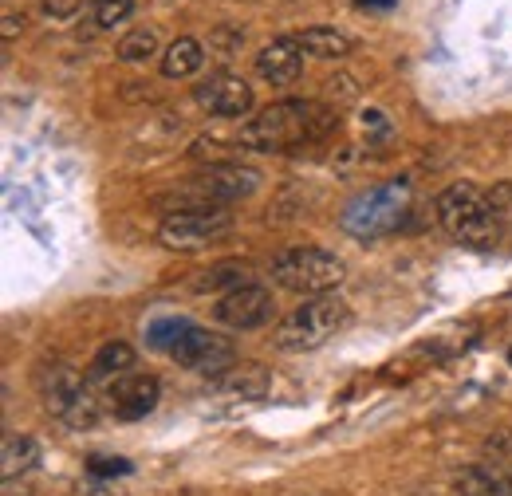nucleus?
Instances as JSON below:
<instances>
[{"mask_svg": "<svg viewBox=\"0 0 512 496\" xmlns=\"http://www.w3.org/2000/svg\"><path fill=\"white\" fill-rule=\"evenodd\" d=\"M40 465V445L28 434H4L0 441V473L4 481H16Z\"/></svg>", "mask_w": 512, "mask_h": 496, "instance_id": "nucleus-16", "label": "nucleus"}, {"mask_svg": "<svg viewBox=\"0 0 512 496\" xmlns=\"http://www.w3.org/2000/svg\"><path fill=\"white\" fill-rule=\"evenodd\" d=\"M221 394L229 398H241V402H253V398H264L268 394V371L260 363H233L229 371L217 378Z\"/></svg>", "mask_w": 512, "mask_h": 496, "instance_id": "nucleus-14", "label": "nucleus"}, {"mask_svg": "<svg viewBox=\"0 0 512 496\" xmlns=\"http://www.w3.org/2000/svg\"><path fill=\"white\" fill-rule=\"evenodd\" d=\"M256 75L272 87H288L304 75V48L296 44V36H280L272 44H264L256 52Z\"/></svg>", "mask_w": 512, "mask_h": 496, "instance_id": "nucleus-13", "label": "nucleus"}, {"mask_svg": "<svg viewBox=\"0 0 512 496\" xmlns=\"http://www.w3.org/2000/svg\"><path fill=\"white\" fill-rule=\"evenodd\" d=\"M343 323H347V304L335 292L331 296H312V300H304L300 308H292L276 323L272 343L284 355H304V351L323 347Z\"/></svg>", "mask_w": 512, "mask_h": 496, "instance_id": "nucleus-5", "label": "nucleus"}, {"mask_svg": "<svg viewBox=\"0 0 512 496\" xmlns=\"http://www.w3.org/2000/svg\"><path fill=\"white\" fill-rule=\"evenodd\" d=\"M335 126V115L312 103V99H280L264 111H256L249 123L241 126L237 142L241 150L256 154H288L296 146H312Z\"/></svg>", "mask_w": 512, "mask_h": 496, "instance_id": "nucleus-1", "label": "nucleus"}, {"mask_svg": "<svg viewBox=\"0 0 512 496\" xmlns=\"http://www.w3.org/2000/svg\"><path fill=\"white\" fill-rule=\"evenodd\" d=\"M249 272H253V268H249L245 260H221V264H213V268L205 272V280L197 284V292H217V288H229V292H233V288H241V284H253Z\"/></svg>", "mask_w": 512, "mask_h": 496, "instance_id": "nucleus-20", "label": "nucleus"}, {"mask_svg": "<svg viewBox=\"0 0 512 496\" xmlns=\"http://www.w3.org/2000/svg\"><path fill=\"white\" fill-rule=\"evenodd\" d=\"M190 158H197V162H209V166L237 162V158H233V150H229V142H221V138H197V142L190 146Z\"/></svg>", "mask_w": 512, "mask_h": 496, "instance_id": "nucleus-22", "label": "nucleus"}, {"mask_svg": "<svg viewBox=\"0 0 512 496\" xmlns=\"http://www.w3.org/2000/svg\"><path fill=\"white\" fill-rule=\"evenodd\" d=\"M158 398H162V382L154 374H123L107 386V410L119 422H138V418L154 414Z\"/></svg>", "mask_w": 512, "mask_h": 496, "instance_id": "nucleus-12", "label": "nucleus"}, {"mask_svg": "<svg viewBox=\"0 0 512 496\" xmlns=\"http://www.w3.org/2000/svg\"><path fill=\"white\" fill-rule=\"evenodd\" d=\"M87 469H91L95 477H127L130 461H123V457H91Z\"/></svg>", "mask_w": 512, "mask_h": 496, "instance_id": "nucleus-25", "label": "nucleus"}, {"mask_svg": "<svg viewBox=\"0 0 512 496\" xmlns=\"http://www.w3.org/2000/svg\"><path fill=\"white\" fill-rule=\"evenodd\" d=\"M170 359L193 374L221 378V374L233 367L237 351H233V343H229L225 335H217V331H209V327H197V323H186L182 335H178L174 347H170Z\"/></svg>", "mask_w": 512, "mask_h": 496, "instance_id": "nucleus-9", "label": "nucleus"}, {"mask_svg": "<svg viewBox=\"0 0 512 496\" xmlns=\"http://www.w3.org/2000/svg\"><path fill=\"white\" fill-rule=\"evenodd\" d=\"M201 63H205V48L193 40V36H178L162 56H158V71L166 75V79H190L201 71Z\"/></svg>", "mask_w": 512, "mask_h": 496, "instance_id": "nucleus-15", "label": "nucleus"}, {"mask_svg": "<svg viewBox=\"0 0 512 496\" xmlns=\"http://www.w3.org/2000/svg\"><path fill=\"white\" fill-rule=\"evenodd\" d=\"M272 280L292 292V296H331L343 280H347V264L327 252V248L316 245H296V248H284L276 260H272Z\"/></svg>", "mask_w": 512, "mask_h": 496, "instance_id": "nucleus-3", "label": "nucleus"}, {"mask_svg": "<svg viewBox=\"0 0 512 496\" xmlns=\"http://www.w3.org/2000/svg\"><path fill=\"white\" fill-rule=\"evenodd\" d=\"M115 56H119L123 63L154 60V56H158V32H154V28H134V32H127V36L119 40Z\"/></svg>", "mask_w": 512, "mask_h": 496, "instance_id": "nucleus-21", "label": "nucleus"}, {"mask_svg": "<svg viewBox=\"0 0 512 496\" xmlns=\"http://www.w3.org/2000/svg\"><path fill=\"white\" fill-rule=\"evenodd\" d=\"M20 24H24V16H12V12H8V16H4V40H12Z\"/></svg>", "mask_w": 512, "mask_h": 496, "instance_id": "nucleus-27", "label": "nucleus"}, {"mask_svg": "<svg viewBox=\"0 0 512 496\" xmlns=\"http://www.w3.org/2000/svg\"><path fill=\"white\" fill-rule=\"evenodd\" d=\"M453 489H457V496H512L509 481H501L497 473H489V469H481V465L461 469L457 481H453Z\"/></svg>", "mask_w": 512, "mask_h": 496, "instance_id": "nucleus-19", "label": "nucleus"}, {"mask_svg": "<svg viewBox=\"0 0 512 496\" xmlns=\"http://www.w3.org/2000/svg\"><path fill=\"white\" fill-rule=\"evenodd\" d=\"M130 12H134V0H95V24L99 28L123 24V20H130Z\"/></svg>", "mask_w": 512, "mask_h": 496, "instance_id": "nucleus-24", "label": "nucleus"}, {"mask_svg": "<svg viewBox=\"0 0 512 496\" xmlns=\"http://www.w3.org/2000/svg\"><path fill=\"white\" fill-rule=\"evenodd\" d=\"M193 99L213 119H249V111H253L256 103L253 87L241 75H233V71H217V75L201 79L193 87Z\"/></svg>", "mask_w": 512, "mask_h": 496, "instance_id": "nucleus-10", "label": "nucleus"}, {"mask_svg": "<svg viewBox=\"0 0 512 496\" xmlns=\"http://www.w3.org/2000/svg\"><path fill=\"white\" fill-rule=\"evenodd\" d=\"M509 363H512V347H509Z\"/></svg>", "mask_w": 512, "mask_h": 496, "instance_id": "nucleus-28", "label": "nucleus"}, {"mask_svg": "<svg viewBox=\"0 0 512 496\" xmlns=\"http://www.w3.org/2000/svg\"><path fill=\"white\" fill-rule=\"evenodd\" d=\"M438 225L449 241L465 248H493L501 237V217L493 209V197L473 182H453L438 193Z\"/></svg>", "mask_w": 512, "mask_h": 496, "instance_id": "nucleus-2", "label": "nucleus"}, {"mask_svg": "<svg viewBox=\"0 0 512 496\" xmlns=\"http://www.w3.org/2000/svg\"><path fill=\"white\" fill-rule=\"evenodd\" d=\"M406 205H410V186L406 182H386L367 193H359L343 213H339V225L343 233H351L355 241H379L386 233H394L406 217Z\"/></svg>", "mask_w": 512, "mask_h": 496, "instance_id": "nucleus-6", "label": "nucleus"}, {"mask_svg": "<svg viewBox=\"0 0 512 496\" xmlns=\"http://www.w3.org/2000/svg\"><path fill=\"white\" fill-rule=\"evenodd\" d=\"M36 390H40L48 414L60 418L71 430H91L99 422V402H95L91 386L71 371V367H64V363L44 367L40 378H36Z\"/></svg>", "mask_w": 512, "mask_h": 496, "instance_id": "nucleus-7", "label": "nucleus"}, {"mask_svg": "<svg viewBox=\"0 0 512 496\" xmlns=\"http://www.w3.org/2000/svg\"><path fill=\"white\" fill-rule=\"evenodd\" d=\"M190 319H178V315H170V319H154L150 323V347H158V351H166L170 355V347H174V339L182 335V327H186Z\"/></svg>", "mask_w": 512, "mask_h": 496, "instance_id": "nucleus-23", "label": "nucleus"}, {"mask_svg": "<svg viewBox=\"0 0 512 496\" xmlns=\"http://www.w3.org/2000/svg\"><path fill=\"white\" fill-rule=\"evenodd\" d=\"M229 233H233V213L229 209H213V205L166 213L162 225H158V241L170 252H197V248L225 241Z\"/></svg>", "mask_w": 512, "mask_h": 496, "instance_id": "nucleus-8", "label": "nucleus"}, {"mask_svg": "<svg viewBox=\"0 0 512 496\" xmlns=\"http://www.w3.org/2000/svg\"><path fill=\"white\" fill-rule=\"evenodd\" d=\"M260 186V174L253 166H241V162H225V166H205L197 170L186 186L170 197H162V209L166 213H178V209H201V205H213V209H225L241 197L256 193Z\"/></svg>", "mask_w": 512, "mask_h": 496, "instance_id": "nucleus-4", "label": "nucleus"}, {"mask_svg": "<svg viewBox=\"0 0 512 496\" xmlns=\"http://www.w3.org/2000/svg\"><path fill=\"white\" fill-rule=\"evenodd\" d=\"M296 44L304 48V56H316V60H343V56H351V40L343 32H335V28H323V24L296 32Z\"/></svg>", "mask_w": 512, "mask_h": 496, "instance_id": "nucleus-18", "label": "nucleus"}, {"mask_svg": "<svg viewBox=\"0 0 512 496\" xmlns=\"http://www.w3.org/2000/svg\"><path fill=\"white\" fill-rule=\"evenodd\" d=\"M493 197V209H497V217L501 221H512V182H501V186L489 193Z\"/></svg>", "mask_w": 512, "mask_h": 496, "instance_id": "nucleus-26", "label": "nucleus"}, {"mask_svg": "<svg viewBox=\"0 0 512 496\" xmlns=\"http://www.w3.org/2000/svg\"><path fill=\"white\" fill-rule=\"evenodd\" d=\"M213 319L229 331H256L272 319V292L260 288V284H241V288H233L217 300Z\"/></svg>", "mask_w": 512, "mask_h": 496, "instance_id": "nucleus-11", "label": "nucleus"}, {"mask_svg": "<svg viewBox=\"0 0 512 496\" xmlns=\"http://www.w3.org/2000/svg\"><path fill=\"white\" fill-rule=\"evenodd\" d=\"M134 367V347L123 343V339H111V343H103L99 351H95V359H91V371L87 378L91 382H115V378H123V374Z\"/></svg>", "mask_w": 512, "mask_h": 496, "instance_id": "nucleus-17", "label": "nucleus"}]
</instances>
